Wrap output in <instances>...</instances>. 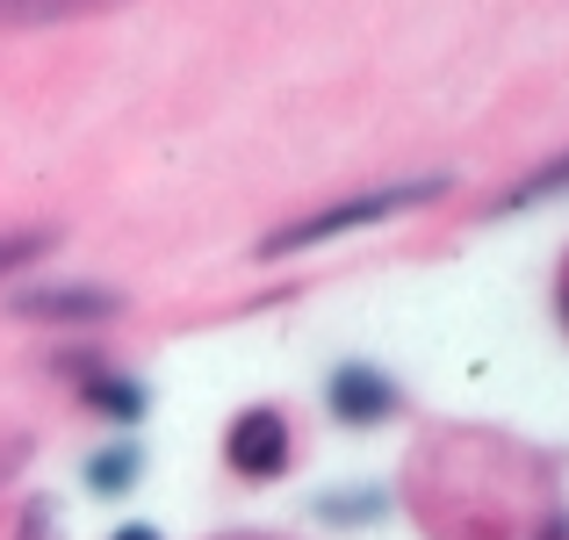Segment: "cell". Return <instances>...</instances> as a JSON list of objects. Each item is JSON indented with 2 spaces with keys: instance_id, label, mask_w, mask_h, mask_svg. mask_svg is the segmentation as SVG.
<instances>
[{
  "instance_id": "3957f363",
  "label": "cell",
  "mask_w": 569,
  "mask_h": 540,
  "mask_svg": "<svg viewBox=\"0 0 569 540\" xmlns=\"http://www.w3.org/2000/svg\"><path fill=\"white\" fill-rule=\"evenodd\" d=\"M325 403H332V418H347V426H376V418L397 411V382L353 360V368H339L332 382H325Z\"/></svg>"
},
{
  "instance_id": "8992f818",
  "label": "cell",
  "mask_w": 569,
  "mask_h": 540,
  "mask_svg": "<svg viewBox=\"0 0 569 540\" xmlns=\"http://www.w3.org/2000/svg\"><path fill=\"white\" fill-rule=\"evenodd\" d=\"M87 403H94V411H109L116 426H130V418L144 411V389L130 382V374H109V368H87Z\"/></svg>"
},
{
  "instance_id": "52a82bcc",
  "label": "cell",
  "mask_w": 569,
  "mask_h": 540,
  "mask_svg": "<svg viewBox=\"0 0 569 540\" xmlns=\"http://www.w3.org/2000/svg\"><path fill=\"white\" fill-rule=\"evenodd\" d=\"M130 476H138V454H130V447H109V454H94V461H87V483H94L101 498L130 490Z\"/></svg>"
},
{
  "instance_id": "30bf717a",
  "label": "cell",
  "mask_w": 569,
  "mask_h": 540,
  "mask_svg": "<svg viewBox=\"0 0 569 540\" xmlns=\"http://www.w3.org/2000/svg\"><path fill=\"white\" fill-rule=\"evenodd\" d=\"M14 469H22V440H0V483H8Z\"/></svg>"
},
{
  "instance_id": "7c38bea8",
  "label": "cell",
  "mask_w": 569,
  "mask_h": 540,
  "mask_svg": "<svg viewBox=\"0 0 569 540\" xmlns=\"http://www.w3.org/2000/svg\"><path fill=\"white\" fill-rule=\"evenodd\" d=\"M562 318H569V289H562Z\"/></svg>"
},
{
  "instance_id": "ba28073f",
  "label": "cell",
  "mask_w": 569,
  "mask_h": 540,
  "mask_svg": "<svg viewBox=\"0 0 569 540\" xmlns=\"http://www.w3.org/2000/svg\"><path fill=\"white\" fill-rule=\"evenodd\" d=\"M548 194H569V159H556V167H541L533 180H519V188L505 194L498 209H533V202H548Z\"/></svg>"
},
{
  "instance_id": "7a4b0ae2",
  "label": "cell",
  "mask_w": 569,
  "mask_h": 540,
  "mask_svg": "<svg viewBox=\"0 0 569 540\" xmlns=\"http://www.w3.org/2000/svg\"><path fill=\"white\" fill-rule=\"evenodd\" d=\"M223 461H231L246 483H267V476L289 469V418L281 411H246L223 440Z\"/></svg>"
},
{
  "instance_id": "8fae6325",
  "label": "cell",
  "mask_w": 569,
  "mask_h": 540,
  "mask_svg": "<svg viewBox=\"0 0 569 540\" xmlns=\"http://www.w3.org/2000/svg\"><path fill=\"white\" fill-rule=\"evenodd\" d=\"M116 540H159V527H123Z\"/></svg>"
},
{
  "instance_id": "277c9868",
  "label": "cell",
  "mask_w": 569,
  "mask_h": 540,
  "mask_svg": "<svg viewBox=\"0 0 569 540\" xmlns=\"http://www.w3.org/2000/svg\"><path fill=\"white\" fill-rule=\"evenodd\" d=\"M14 310L43 324H101V318H116V296L109 289H29Z\"/></svg>"
},
{
  "instance_id": "5b68a950",
  "label": "cell",
  "mask_w": 569,
  "mask_h": 540,
  "mask_svg": "<svg viewBox=\"0 0 569 540\" xmlns=\"http://www.w3.org/2000/svg\"><path fill=\"white\" fill-rule=\"evenodd\" d=\"M123 0H0V29H51V22H80V14H109Z\"/></svg>"
},
{
  "instance_id": "6da1fadb",
  "label": "cell",
  "mask_w": 569,
  "mask_h": 540,
  "mask_svg": "<svg viewBox=\"0 0 569 540\" xmlns=\"http://www.w3.org/2000/svg\"><path fill=\"white\" fill-rule=\"evenodd\" d=\"M432 194H447V180H403V188H368V194H353V202H325V209H310V217L281 223V231L267 238L260 252L274 260V252H303V246H325V238H339V231H361V223L403 217V209L432 202Z\"/></svg>"
},
{
  "instance_id": "9c48e42d",
  "label": "cell",
  "mask_w": 569,
  "mask_h": 540,
  "mask_svg": "<svg viewBox=\"0 0 569 540\" xmlns=\"http://www.w3.org/2000/svg\"><path fill=\"white\" fill-rule=\"evenodd\" d=\"M43 246H51L43 231H14V238H0V274H14V267L43 260Z\"/></svg>"
}]
</instances>
